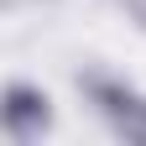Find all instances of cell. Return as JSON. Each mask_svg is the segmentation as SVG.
Returning <instances> with one entry per match:
<instances>
[{
  "mask_svg": "<svg viewBox=\"0 0 146 146\" xmlns=\"http://www.w3.org/2000/svg\"><path fill=\"white\" fill-rule=\"evenodd\" d=\"M89 89H94V99H99V110H104V120L115 125L125 141H146V99H136L131 89L104 84V78H94Z\"/></svg>",
  "mask_w": 146,
  "mask_h": 146,
  "instance_id": "6da1fadb",
  "label": "cell"
},
{
  "mask_svg": "<svg viewBox=\"0 0 146 146\" xmlns=\"http://www.w3.org/2000/svg\"><path fill=\"white\" fill-rule=\"evenodd\" d=\"M5 120L16 136H36L47 125V99H36L31 89H11V104H5Z\"/></svg>",
  "mask_w": 146,
  "mask_h": 146,
  "instance_id": "7a4b0ae2",
  "label": "cell"
}]
</instances>
